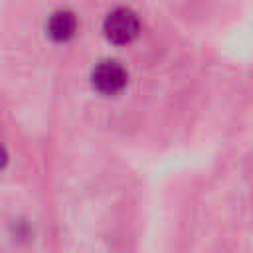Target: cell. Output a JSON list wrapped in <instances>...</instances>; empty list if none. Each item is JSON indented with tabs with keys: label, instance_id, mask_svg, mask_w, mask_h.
<instances>
[{
	"label": "cell",
	"instance_id": "cell-1",
	"mask_svg": "<svg viewBox=\"0 0 253 253\" xmlns=\"http://www.w3.org/2000/svg\"><path fill=\"white\" fill-rule=\"evenodd\" d=\"M103 32L113 43H128L138 34V18L128 8H117L105 18Z\"/></svg>",
	"mask_w": 253,
	"mask_h": 253
},
{
	"label": "cell",
	"instance_id": "cell-2",
	"mask_svg": "<svg viewBox=\"0 0 253 253\" xmlns=\"http://www.w3.org/2000/svg\"><path fill=\"white\" fill-rule=\"evenodd\" d=\"M93 87L103 95H115L126 85V69L113 59H105L91 71Z\"/></svg>",
	"mask_w": 253,
	"mask_h": 253
},
{
	"label": "cell",
	"instance_id": "cell-3",
	"mask_svg": "<svg viewBox=\"0 0 253 253\" xmlns=\"http://www.w3.org/2000/svg\"><path fill=\"white\" fill-rule=\"evenodd\" d=\"M77 30V18L71 10H55L47 20V34L55 42L69 40Z\"/></svg>",
	"mask_w": 253,
	"mask_h": 253
}]
</instances>
